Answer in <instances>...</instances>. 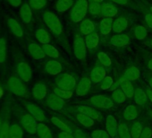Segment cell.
Returning <instances> with one entry per match:
<instances>
[{
  "instance_id": "4",
  "label": "cell",
  "mask_w": 152,
  "mask_h": 138,
  "mask_svg": "<svg viewBox=\"0 0 152 138\" xmlns=\"http://www.w3.org/2000/svg\"><path fill=\"white\" fill-rule=\"evenodd\" d=\"M42 19H43L45 24L48 26V28L51 31L52 33H54L56 36H59L63 33L62 23L56 15H55L52 12L47 11V12L43 13Z\"/></svg>"
},
{
  "instance_id": "20",
  "label": "cell",
  "mask_w": 152,
  "mask_h": 138,
  "mask_svg": "<svg viewBox=\"0 0 152 138\" xmlns=\"http://www.w3.org/2000/svg\"><path fill=\"white\" fill-rule=\"evenodd\" d=\"M140 76V72L139 70V68L136 66H130L128 67L125 72L123 75V77L121 78L122 81H135Z\"/></svg>"
},
{
  "instance_id": "58",
  "label": "cell",
  "mask_w": 152,
  "mask_h": 138,
  "mask_svg": "<svg viewBox=\"0 0 152 138\" xmlns=\"http://www.w3.org/2000/svg\"><path fill=\"white\" fill-rule=\"evenodd\" d=\"M91 2H97V3H101V2H103L104 0H91Z\"/></svg>"
},
{
  "instance_id": "7",
  "label": "cell",
  "mask_w": 152,
  "mask_h": 138,
  "mask_svg": "<svg viewBox=\"0 0 152 138\" xmlns=\"http://www.w3.org/2000/svg\"><path fill=\"white\" fill-rule=\"evenodd\" d=\"M56 87L61 88L63 90L72 91L76 86V80L75 78L69 74H61L56 79Z\"/></svg>"
},
{
  "instance_id": "57",
  "label": "cell",
  "mask_w": 152,
  "mask_h": 138,
  "mask_svg": "<svg viewBox=\"0 0 152 138\" xmlns=\"http://www.w3.org/2000/svg\"><path fill=\"white\" fill-rule=\"evenodd\" d=\"M148 67L149 70L152 72V58H151V59H149V61H148Z\"/></svg>"
},
{
  "instance_id": "10",
  "label": "cell",
  "mask_w": 152,
  "mask_h": 138,
  "mask_svg": "<svg viewBox=\"0 0 152 138\" xmlns=\"http://www.w3.org/2000/svg\"><path fill=\"white\" fill-rule=\"evenodd\" d=\"M24 134H25V131L23 127L20 124L19 120L13 114L11 124H10L9 138H24Z\"/></svg>"
},
{
  "instance_id": "34",
  "label": "cell",
  "mask_w": 152,
  "mask_h": 138,
  "mask_svg": "<svg viewBox=\"0 0 152 138\" xmlns=\"http://www.w3.org/2000/svg\"><path fill=\"white\" fill-rule=\"evenodd\" d=\"M12 117H13V111L7 116L1 129H0V138H9V130H10V124H11Z\"/></svg>"
},
{
  "instance_id": "26",
  "label": "cell",
  "mask_w": 152,
  "mask_h": 138,
  "mask_svg": "<svg viewBox=\"0 0 152 138\" xmlns=\"http://www.w3.org/2000/svg\"><path fill=\"white\" fill-rule=\"evenodd\" d=\"M128 26V20L125 17H118L113 23V31L116 33H121Z\"/></svg>"
},
{
  "instance_id": "51",
  "label": "cell",
  "mask_w": 152,
  "mask_h": 138,
  "mask_svg": "<svg viewBox=\"0 0 152 138\" xmlns=\"http://www.w3.org/2000/svg\"><path fill=\"white\" fill-rule=\"evenodd\" d=\"M144 19H145V22H146L147 25H148L150 29H152V14H151V13H148V14L145 15Z\"/></svg>"
},
{
  "instance_id": "62",
  "label": "cell",
  "mask_w": 152,
  "mask_h": 138,
  "mask_svg": "<svg viewBox=\"0 0 152 138\" xmlns=\"http://www.w3.org/2000/svg\"><path fill=\"white\" fill-rule=\"evenodd\" d=\"M32 138H39V137H38V136H37V137H32Z\"/></svg>"
},
{
  "instance_id": "44",
  "label": "cell",
  "mask_w": 152,
  "mask_h": 138,
  "mask_svg": "<svg viewBox=\"0 0 152 138\" xmlns=\"http://www.w3.org/2000/svg\"><path fill=\"white\" fill-rule=\"evenodd\" d=\"M118 135L120 138H132L127 126L124 123H120L118 125Z\"/></svg>"
},
{
  "instance_id": "1",
  "label": "cell",
  "mask_w": 152,
  "mask_h": 138,
  "mask_svg": "<svg viewBox=\"0 0 152 138\" xmlns=\"http://www.w3.org/2000/svg\"><path fill=\"white\" fill-rule=\"evenodd\" d=\"M5 87L7 92L17 98H25L28 96V89L26 83L23 82L16 75H11L7 77L5 83Z\"/></svg>"
},
{
  "instance_id": "29",
  "label": "cell",
  "mask_w": 152,
  "mask_h": 138,
  "mask_svg": "<svg viewBox=\"0 0 152 138\" xmlns=\"http://www.w3.org/2000/svg\"><path fill=\"white\" fill-rule=\"evenodd\" d=\"M85 43H86V47L89 49H94L98 47L99 42V38L97 32H92L89 35H87L84 39Z\"/></svg>"
},
{
  "instance_id": "23",
  "label": "cell",
  "mask_w": 152,
  "mask_h": 138,
  "mask_svg": "<svg viewBox=\"0 0 152 138\" xmlns=\"http://www.w3.org/2000/svg\"><path fill=\"white\" fill-rule=\"evenodd\" d=\"M111 44L115 47H124L129 44L130 42V38L126 34H116L114 35L111 40Z\"/></svg>"
},
{
  "instance_id": "52",
  "label": "cell",
  "mask_w": 152,
  "mask_h": 138,
  "mask_svg": "<svg viewBox=\"0 0 152 138\" xmlns=\"http://www.w3.org/2000/svg\"><path fill=\"white\" fill-rule=\"evenodd\" d=\"M58 138H75L74 135L72 134V133H67V132H61L57 135Z\"/></svg>"
},
{
  "instance_id": "24",
  "label": "cell",
  "mask_w": 152,
  "mask_h": 138,
  "mask_svg": "<svg viewBox=\"0 0 152 138\" xmlns=\"http://www.w3.org/2000/svg\"><path fill=\"white\" fill-rule=\"evenodd\" d=\"M113 18L105 17L99 23V32L102 35H107L113 30Z\"/></svg>"
},
{
  "instance_id": "33",
  "label": "cell",
  "mask_w": 152,
  "mask_h": 138,
  "mask_svg": "<svg viewBox=\"0 0 152 138\" xmlns=\"http://www.w3.org/2000/svg\"><path fill=\"white\" fill-rule=\"evenodd\" d=\"M133 98H134L135 103L137 105H140V106L144 105L148 101V98L147 96V93L142 89H140V88L135 89V92H134Z\"/></svg>"
},
{
  "instance_id": "46",
  "label": "cell",
  "mask_w": 152,
  "mask_h": 138,
  "mask_svg": "<svg viewBox=\"0 0 152 138\" xmlns=\"http://www.w3.org/2000/svg\"><path fill=\"white\" fill-rule=\"evenodd\" d=\"M98 59L99 61L104 65V66H110L112 65L111 58L108 57V55L105 52H99L98 54Z\"/></svg>"
},
{
  "instance_id": "32",
  "label": "cell",
  "mask_w": 152,
  "mask_h": 138,
  "mask_svg": "<svg viewBox=\"0 0 152 138\" xmlns=\"http://www.w3.org/2000/svg\"><path fill=\"white\" fill-rule=\"evenodd\" d=\"M73 5V0H57L56 2V10L59 13L68 11Z\"/></svg>"
},
{
  "instance_id": "50",
  "label": "cell",
  "mask_w": 152,
  "mask_h": 138,
  "mask_svg": "<svg viewBox=\"0 0 152 138\" xmlns=\"http://www.w3.org/2000/svg\"><path fill=\"white\" fill-rule=\"evenodd\" d=\"M7 3L12 7H20L23 5V0H7Z\"/></svg>"
},
{
  "instance_id": "49",
  "label": "cell",
  "mask_w": 152,
  "mask_h": 138,
  "mask_svg": "<svg viewBox=\"0 0 152 138\" xmlns=\"http://www.w3.org/2000/svg\"><path fill=\"white\" fill-rule=\"evenodd\" d=\"M140 138H152V130L149 127H144Z\"/></svg>"
},
{
  "instance_id": "37",
  "label": "cell",
  "mask_w": 152,
  "mask_h": 138,
  "mask_svg": "<svg viewBox=\"0 0 152 138\" xmlns=\"http://www.w3.org/2000/svg\"><path fill=\"white\" fill-rule=\"evenodd\" d=\"M50 120H51L52 124L55 126H56L58 129H60L61 131L67 132V133H72V129L70 128V126L67 124H65L64 121H62L59 117H52L50 118Z\"/></svg>"
},
{
  "instance_id": "19",
  "label": "cell",
  "mask_w": 152,
  "mask_h": 138,
  "mask_svg": "<svg viewBox=\"0 0 152 138\" xmlns=\"http://www.w3.org/2000/svg\"><path fill=\"white\" fill-rule=\"evenodd\" d=\"M106 128L107 133L109 134L110 137L115 138L118 134V125L115 117L112 115L107 116L106 119Z\"/></svg>"
},
{
  "instance_id": "30",
  "label": "cell",
  "mask_w": 152,
  "mask_h": 138,
  "mask_svg": "<svg viewBox=\"0 0 152 138\" xmlns=\"http://www.w3.org/2000/svg\"><path fill=\"white\" fill-rule=\"evenodd\" d=\"M117 8L112 5L111 3H105L102 5V11L101 14L105 16V17H109V18H113L114 16H115L117 15Z\"/></svg>"
},
{
  "instance_id": "38",
  "label": "cell",
  "mask_w": 152,
  "mask_h": 138,
  "mask_svg": "<svg viewBox=\"0 0 152 138\" xmlns=\"http://www.w3.org/2000/svg\"><path fill=\"white\" fill-rule=\"evenodd\" d=\"M42 48H43V49L45 51L46 56H48V57H49L51 58H54V59L59 57V51L57 50V48L56 47H54L50 43L43 45Z\"/></svg>"
},
{
  "instance_id": "17",
  "label": "cell",
  "mask_w": 152,
  "mask_h": 138,
  "mask_svg": "<svg viewBox=\"0 0 152 138\" xmlns=\"http://www.w3.org/2000/svg\"><path fill=\"white\" fill-rule=\"evenodd\" d=\"M91 87V80L89 77H83L76 86V93L79 96H85L88 94Z\"/></svg>"
},
{
  "instance_id": "56",
  "label": "cell",
  "mask_w": 152,
  "mask_h": 138,
  "mask_svg": "<svg viewBox=\"0 0 152 138\" xmlns=\"http://www.w3.org/2000/svg\"><path fill=\"white\" fill-rule=\"evenodd\" d=\"M146 93H147V96H148V100H150L152 101V90L151 89H147Z\"/></svg>"
},
{
  "instance_id": "45",
  "label": "cell",
  "mask_w": 152,
  "mask_h": 138,
  "mask_svg": "<svg viewBox=\"0 0 152 138\" xmlns=\"http://www.w3.org/2000/svg\"><path fill=\"white\" fill-rule=\"evenodd\" d=\"M134 35L138 40H144L147 37L148 31L144 26L139 25V26L135 27V29H134Z\"/></svg>"
},
{
  "instance_id": "15",
  "label": "cell",
  "mask_w": 152,
  "mask_h": 138,
  "mask_svg": "<svg viewBox=\"0 0 152 138\" xmlns=\"http://www.w3.org/2000/svg\"><path fill=\"white\" fill-rule=\"evenodd\" d=\"M44 68H45V71L50 76H58L63 70V66L61 63L55 59L47 61Z\"/></svg>"
},
{
  "instance_id": "43",
  "label": "cell",
  "mask_w": 152,
  "mask_h": 138,
  "mask_svg": "<svg viewBox=\"0 0 152 138\" xmlns=\"http://www.w3.org/2000/svg\"><path fill=\"white\" fill-rule=\"evenodd\" d=\"M142 130H143V128H142L141 124L140 122H135L134 124H132L131 130H130L132 137V138H140Z\"/></svg>"
},
{
  "instance_id": "40",
  "label": "cell",
  "mask_w": 152,
  "mask_h": 138,
  "mask_svg": "<svg viewBox=\"0 0 152 138\" xmlns=\"http://www.w3.org/2000/svg\"><path fill=\"white\" fill-rule=\"evenodd\" d=\"M53 92L56 94L58 97L62 98L63 100H69L72 97V91H67V90H63L58 87H55L53 90Z\"/></svg>"
},
{
  "instance_id": "25",
  "label": "cell",
  "mask_w": 152,
  "mask_h": 138,
  "mask_svg": "<svg viewBox=\"0 0 152 138\" xmlns=\"http://www.w3.org/2000/svg\"><path fill=\"white\" fill-rule=\"evenodd\" d=\"M39 138H53V134L49 127L43 122H39L37 126V133Z\"/></svg>"
},
{
  "instance_id": "5",
  "label": "cell",
  "mask_w": 152,
  "mask_h": 138,
  "mask_svg": "<svg viewBox=\"0 0 152 138\" xmlns=\"http://www.w3.org/2000/svg\"><path fill=\"white\" fill-rule=\"evenodd\" d=\"M88 7H89L88 0H78L75 3V5H73V7L71 10L70 13L71 20L74 23L82 22L88 12Z\"/></svg>"
},
{
  "instance_id": "8",
  "label": "cell",
  "mask_w": 152,
  "mask_h": 138,
  "mask_svg": "<svg viewBox=\"0 0 152 138\" xmlns=\"http://www.w3.org/2000/svg\"><path fill=\"white\" fill-rule=\"evenodd\" d=\"M73 52L78 59H84L87 53V47L84 39L80 35L76 34L73 41Z\"/></svg>"
},
{
  "instance_id": "39",
  "label": "cell",
  "mask_w": 152,
  "mask_h": 138,
  "mask_svg": "<svg viewBox=\"0 0 152 138\" xmlns=\"http://www.w3.org/2000/svg\"><path fill=\"white\" fill-rule=\"evenodd\" d=\"M29 5L34 11H39L44 8L47 4H48V0H29L28 1Z\"/></svg>"
},
{
  "instance_id": "36",
  "label": "cell",
  "mask_w": 152,
  "mask_h": 138,
  "mask_svg": "<svg viewBox=\"0 0 152 138\" xmlns=\"http://www.w3.org/2000/svg\"><path fill=\"white\" fill-rule=\"evenodd\" d=\"M76 118H77V120L80 124H82L83 126L88 127V128L93 126L95 124L94 119H92L91 117H88L83 113H78L77 115H76Z\"/></svg>"
},
{
  "instance_id": "48",
  "label": "cell",
  "mask_w": 152,
  "mask_h": 138,
  "mask_svg": "<svg viewBox=\"0 0 152 138\" xmlns=\"http://www.w3.org/2000/svg\"><path fill=\"white\" fill-rule=\"evenodd\" d=\"M110 135L107 131L97 129L91 132V138H109Z\"/></svg>"
},
{
  "instance_id": "14",
  "label": "cell",
  "mask_w": 152,
  "mask_h": 138,
  "mask_svg": "<svg viewBox=\"0 0 152 138\" xmlns=\"http://www.w3.org/2000/svg\"><path fill=\"white\" fill-rule=\"evenodd\" d=\"M27 50L29 55L36 60H41L46 57L45 51L43 49V48L39 45L38 43L35 42H31L28 44L27 46Z\"/></svg>"
},
{
  "instance_id": "41",
  "label": "cell",
  "mask_w": 152,
  "mask_h": 138,
  "mask_svg": "<svg viewBox=\"0 0 152 138\" xmlns=\"http://www.w3.org/2000/svg\"><path fill=\"white\" fill-rule=\"evenodd\" d=\"M126 95L122 91V89H116L112 93V100L116 103H124L126 101Z\"/></svg>"
},
{
  "instance_id": "18",
  "label": "cell",
  "mask_w": 152,
  "mask_h": 138,
  "mask_svg": "<svg viewBox=\"0 0 152 138\" xmlns=\"http://www.w3.org/2000/svg\"><path fill=\"white\" fill-rule=\"evenodd\" d=\"M8 59V41L4 36L0 37V66L6 65Z\"/></svg>"
},
{
  "instance_id": "54",
  "label": "cell",
  "mask_w": 152,
  "mask_h": 138,
  "mask_svg": "<svg viewBox=\"0 0 152 138\" xmlns=\"http://www.w3.org/2000/svg\"><path fill=\"white\" fill-rule=\"evenodd\" d=\"M5 90H6V87L5 85L1 83V81H0V101H1L5 95Z\"/></svg>"
},
{
  "instance_id": "22",
  "label": "cell",
  "mask_w": 152,
  "mask_h": 138,
  "mask_svg": "<svg viewBox=\"0 0 152 138\" xmlns=\"http://www.w3.org/2000/svg\"><path fill=\"white\" fill-rule=\"evenodd\" d=\"M34 36H35L36 40L39 43H41L42 45L48 44L51 41V38H50L49 33L44 28H38V29H36L35 32H34Z\"/></svg>"
},
{
  "instance_id": "2",
  "label": "cell",
  "mask_w": 152,
  "mask_h": 138,
  "mask_svg": "<svg viewBox=\"0 0 152 138\" xmlns=\"http://www.w3.org/2000/svg\"><path fill=\"white\" fill-rule=\"evenodd\" d=\"M13 112L16 114V118L19 120L20 124L23 127L25 133L34 135L37 133V126L38 121L25 109L22 110L19 109H15V106H13ZM13 113V114H14Z\"/></svg>"
},
{
  "instance_id": "53",
  "label": "cell",
  "mask_w": 152,
  "mask_h": 138,
  "mask_svg": "<svg viewBox=\"0 0 152 138\" xmlns=\"http://www.w3.org/2000/svg\"><path fill=\"white\" fill-rule=\"evenodd\" d=\"M73 134H74L75 138H88V136H86V134L82 130H79V129L75 130Z\"/></svg>"
},
{
  "instance_id": "27",
  "label": "cell",
  "mask_w": 152,
  "mask_h": 138,
  "mask_svg": "<svg viewBox=\"0 0 152 138\" xmlns=\"http://www.w3.org/2000/svg\"><path fill=\"white\" fill-rule=\"evenodd\" d=\"M78 111H79V113H83V114H84V115L91 117L94 120L95 119L100 120V115H99V113L96 109H94L93 108H91V107L83 105V106H81V107L78 108Z\"/></svg>"
},
{
  "instance_id": "13",
  "label": "cell",
  "mask_w": 152,
  "mask_h": 138,
  "mask_svg": "<svg viewBox=\"0 0 152 138\" xmlns=\"http://www.w3.org/2000/svg\"><path fill=\"white\" fill-rule=\"evenodd\" d=\"M7 28L9 32L16 38H22L24 35V31L22 24L15 18L9 17L7 21Z\"/></svg>"
},
{
  "instance_id": "42",
  "label": "cell",
  "mask_w": 152,
  "mask_h": 138,
  "mask_svg": "<svg viewBox=\"0 0 152 138\" xmlns=\"http://www.w3.org/2000/svg\"><path fill=\"white\" fill-rule=\"evenodd\" d=\"M88 11L92 15H99L101 14L102 5H100V3H97V2H91L89 4Z\"/></svg>"
},
{
  "instance_id": "31",
  "label": "cell",
  "mask_w": 152,
  "mask_h": 138,
  "mask_svg": "<svg viewBox=\"0 0 152 138\" xmlns=\"http://www.w3.org/2000/svg\"><path fill=\"white\" fill-rule=\"evenodd\" d=\"M120 86L122 91L124 92L127 98H133L135 89L132 85V84L129 81H122L120 80Z\"/></svg>"
},
{
  "instance_id": "11",
  "label": "cell",
  "mask_w": 152,
  "mask_h": 138,
  "mask_svg": "<svg viewBox=\"0 0 152 138\" xmlns=\"http://www.w3.org/2000/svg\"><path fill=\"white\" fill-rule=\"evenodd\" d=\"M31 93L35 101H42L48 96V87L42 82L36 83L31 87Z\"/></svg>"
},
{
  "instance_id": "47",
  "label": "cell",
  "mask_w": 152,
  "mask_h": 138,
  "mask_svg": "<svg viewBox=\"0 0 152 138\" xmlns=\"http://www.w3.org/2000/svg\"><path fill=\"white\" fill-rule=\"evenodd\" d=\"M114 84V80L111 76H106L102 82H101V84H100V88L104 91L106 90H108L112 87V85Z\"/></svg>"
},
{
  "instance_id": "61",
  "label": "cell",
  "mask_w": 152,
  "mask_h": 138,
  "mask_svg": "<svg viewBox=\"0 0 152 138\" xmlns=\"http://www.w3.org/2000/svg\"><path fill=\"white\" fill-rule=\"evenodd\" d=\"M150 47L152 48V40H151V41H150Z\"/></svg>"
},
{
  "instance_id": "16",
  "label": "cell",
  "mask_w": 152,
  "mask_h": 138,
  "mask_svg": "<svg viewBox=\"0 0 152 138\" xmlns=\"http://www.w3.org/2000/svg\"><path fill=\"white\" fill-rule=\"evenodd\" d=\"M32 8L31 7V6L29 5L28 2H23V5L20 7L19 8V15H20V18L21 20L28 24L31 22L32 20V15H33V12H32Z\"/></svg>"
},
{
  "instance_id": "35",
  "label": "cell",
  "mask_w": 152,
  "mask_h": 138,
  "mask_svg": "<svg viewBox=\"0 0 152 138\" xmlns=\"http://www.w3.org/2000/svg\"><path fill=\"white\" fill-rule=\"evenodd\" d=\"M138 116V109L134 105H129L125 108L124 112V117L128 120L132 121L134 120Z\"/></svg>"
},
{
  "instance_id": "3",
  "label": "cell",
  "mask_w": 152,
  "mask_h": 138,
  "mask_svg": "<svg viewBox=\"0 0 152 138\" xmlns=\"http://www.w3.org/2000/svg\"><path fill=\"white\" fill-rule=\"evenodd\" d=\"M15 71L17 76H19L23 82L29 83L32 79V68L31 65L23 57H15Z\"/></svg>"
},
{
  "instance_id": "21",
  "label": "cell",
  "mask_w": 152,
  "mask_h": 138,
  "mask_svg": "<svg viewBox=\"0 0 152 138\" xmlns=\"http://www.w3.org/2000/svg\"><path fill=\"white\" fill-rule=\"evenodd\" d=\"M107 76V72L105 70V68L102 66H96L92 69V71L91 73V82L98 84L101 83L102 80Z\"/></svg>"
},
{
  "instance_id": "6",
  "label": "cell",
  "mask_w": 152,
  "mask_h": 138,
  "mask_svg": "<svg viewBox=\"0 0 152 138\" xmlns=\"http://www.w3.org/2000/svg\"><path fill=\"white\" fill-rule=\"evenodd\" d=\"M22 106L38 122H43L44 123L47 120L46 114L44 113L42 109L39 106H38L37 104H35V103H33L31 101H23L22 102Z\"/></svg>"
},
{
  "instance_id": "60",
  "label": "cell",
  "mask_w": 152,
  "mask_h": 138,
  "mask_svg": "<svg viewBox=\"0 0 152 138\" xmlns=\"http://www.w3.org/2000/svg\"><path fill=\"white\" fill-rule=\"evenodd\" d=\"M149 10H150V12H151V14H152V7H149Z\"/></svg>"
},
{
  "instance_id": "55",
  "label": "cell",
  "mask_w": 152,
  "mask_h": 138,
  "mask_svg": "<svg viewBox=\"0 0 152 138\" xmlns=\"http://www.w3.org/2000/svg\"><path fill=\"white\" fill-rule=\"evenodd\" d=\"M111 1L118 5H122V6H125L128 3V0H111Z\"/></svg>"
},
{
  "instance_id": "28",
  "label": "cell",
  "mask_w": 152,
  "mask_h": 138,
  "mask_svg": "<svg viewBox=\"0 0 152 138\" xmlns=\"http://www.w3.org/2000/svg\"><path fill=\"white\" fill-rule=\"evenodd\" d=\"M80 31L82 34L87 36L95 32V25L93 22L91 21L90 19H85L80 24Z\"/></svg>"
},
{
  "instance_id": "12",
  "label": "cell",
  "mask_w": 152,
  "mask_h": 138,
  "mask_svg": "<svg viewBox=\"0 0 152 138\" xmlns=\"http://www.w3.org/2000/svg\"><path fill=\"white\" fill-rule=\"evenodd\" d=\"M46 104L50 109H52L54 111H58V110H61L64 108V100L58 97L56 94H55L53 92V93H50V94H48L47 96Z\"/></svg>"
},
{
  "instance_id": "59",
  "label": "cell",
  "mask_w": 152,
  "mask_h": 138,
  "mask_svg": "<svg viewBox=\"0 0 152 138\" xmlns=\"http://www.w3.org/2000/svg\"><path fill=\"white\" fill-rule=\"evenodd\" d=\"M148 84H149V86H150V87L152 88V77H151V78L149 79V81H148Z\"/></svg>"
},
{
  "instance_id": "9",
  "label": "cell",
  "mask_w": 152,
  "mask_h": 138,
  "mask_svg": "<svg viewBox=\"0 0 152 138\" xmlns=\"http://www.w3.org/2000/svg\"><path fill=\"white\" fill-rule=\"evenodd\" d=\"M90 102L99 109H111L114 106V101L106 95H95L91 98Z\"/></svg>"
}]
</instances>
